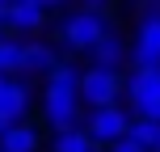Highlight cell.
<instances>
[{
	"label": "cell",
	"mask_w": 160,
	"mask_h": 152,
	"mask_svg": "<svg viewBox=\"0 0 160 152\" xmlns=\"http://www.w3.org/2000/svg\"><path fill=\"white\" fill-rule=\"evenodd\" d=\"M105 34H110L105 13H93V8H80V13H72L63 25H59V38H63L72 51H93Z\"/></svg>",
	"instance_id": "6da1fadb"
},
{
	"label": "cell",
	"mask_w": 160,
	"mask_h": 152,
	"mask_svg": "<svg viewBox=\"0 0 160 152\" xmlns=\"http://www.w3.org/2000/svg\"><path fill=\"white\" fill-rule=\"evenodd\" d=\"M127 102L135 118H156L160 123V68H135L127 80Z\"/></svg>",
	"instance_id": "7a4b0ae2"
},
{
	"label": "cell",
	"mask_w": 160,
	"mask_h": 152,
	"mask_svg": "<svg viewBox=\"0 0 160 152\" xmlns=\"http://www.w3.org/2000/svg\"><path fill=\"white\" fill-rule=\"evenodd\" d=\"M84 131L97 139V144H105V148H110V144H118L122 135H131V114L122 110L118 102H114V106H97V110L88 114Z\"/></svg>",
	"instance_id": "3957f363"
},
{
	"label": "cell",
	"mask_w": 160,
	"mask_h": 152,
	"mask_svg": "<svg viewBox=\"0 0 160 152\" xmlns=\"http://www.w3.org/2000/svg\"><path fill=\"white\" fill-rule=\"evenodd\" d=\"M118 93H127V85L118 80L114 68H93V72H84V80H80V102L93 106V110L97 106H114Z\"/></svg>",
	"instance_id": "277c9868"
},
{
	"label": "cell",
	"mask_w": 160,
	"mask_h": 152,
	"mask_svg": "<svg viewBox=\"0 0 160 152\" xmlns=\"http://www.w3.org/2000/svg\"><path fill=\"white\" fill-rule=\"evenodd\" d=\"M42 114H47L51 127H76L80 118V93L76 89H47V97H42Z\"/></svg>",
	"instance_id": "5b68a950"
},
{
	"label": "cell",
	"mask_w": 160,
	"mask_h": 152,
	"mask_svg": "<svg viewBox=\"0 0 160 152\" xmlns=\"http://www.w3.org/2000/svg\"><path fill=\"white\" fill-rule=\"evenodd\" d=\"M135 68H160V13L139 17V34H135Z\"/></svg>",
	"instance_id": "8992f818"
},
{
	"label": "cell",
	"mask_w": 160,
	"mask_h": 152,
	"mask_svg": "<svg viewBox=\"0 0 160 152\" xmlns=\"http://www.w3.org/2000/svg\"><path fill=\"white\" fill-rule=\"evenodd\" d=\"M42 21H47V4H42V0H13V4H8V30L38 34Z\"/></svg>",
	"instance_id": "52a82bcc"
},
{
	"label": "cell",
	"mask_w": 160,
	"mask_h": 152,
	"mask_svg": "<svg viewBox=\"0 0 160 152\" xmlns=\"http://www.w3.org/2000/svg\"><path fill=\"white\" fill-rule=\"evenodd\" d=\"M55 64H59V55L47 47V42H21V72H25V76H34V72L51 76Z\"/></svg>",
	"instance_id": "ba28073f"
},
{
	"label": "cell",
	"mask_w": 160,
	"mask_h": 152,
	"mask_svg": "<svg viewBox=\"0 0 160 152\" xmlns=\"http://www.w3.org/2000/svg\"><path fill=\"white\" fill-rule=\"evenodd\" d=\"M25 110H30V89H25V80H8L4 97H0V114H8L13 123H21Z\"/></svg>",
	"instance_id": "9c48e42d"
},
{
	"label": "cell",
	"mask_w": 160,
	"mask_h": 152,
	"mask_svg": "<svg viewBox=\"0 0 160 152\" xmlns=\"http://www.w3.org/2000/svg\"><path fill=\"white\" fill-rule=\"evenodd\" d=\"M0 148L4 152H38V131L30 123H13L4 131V139H0Z\"/></svg>",
	"instance_id": "30bf717a"
},
{
	"label": "cell",
	"mask_w": 160,
	"mask_h": 152,
	"mask_svg": "<svg viewBox=\"0 0 160 152\" xmlns=\"http://www.w3.org/2000/svg\"><path fill=\"white\" fill-rule=\"evenodd\" d=\"M97 148H101V144H97L84 127H63L55 135V152H97Z\"/></svg>",
	"instance_id": "8fae6325"
},
{
	"label": "cell",
	"mask_w": 160,
	"mask_h": 152,
	"mask_svg": "<svg viewBox=\"0 0 160 152\" xmlns=\"http://www.w3.org/2000/svg\"><path fill=\"white\" fill-rule=\"evenodd\" d=\"M122 51H127V47H122V38H118V34L110 30V34H105V38L97 42L93 51H88V55L97 59V68H114V64H118V59H122Z\"/></svg>",
	"instance_id": "7c38bea8"
},
{
	"label": "cell",
	"mask_w": 160,
	"mask_h": 152,
	"mask_svg": "<svg viewBox=\"0 0 160 152\" xmlns=\"http://www.w3.org/2000/svg\"><path fill=\"white\" fill-rule=\"evenodd\" d=\"M80 80H84V72H80L76 64H68V59H59L55 72L47 76V89H76L80 93Z\"/></svg>",
	"instance_id": "4fadbf2b"
},
{
	"label": "cell",
	"mask_w": 160,
	"mask_h": 152,
	"mask_svg": "<svg viewBox=\"0 0 160 152\" xmlns=\"http://www.w3.org/2000/svg\"><path fill=\"white\" fill-rule=\"evenodd\" d=\"M8 72H21V42L0 38V76H8Z\"/></svg>",
	"instance_id": "5bb4252c"
},
{
	"label": "cell",
	"mask_w": 160,
	"mask_h": 152,
	"mask_svg": "<svg viewBox=\"0 0 160 152\" xmlns=\"http://www.w3.org/2000/svg\"><path fill=\"white\" fill-rule=\"evenodd\" d=\"M156 131H160L156 118H131V135H135L148 152H152V144H156Z\"/></svg>",
	"instance_id": "9a60e30c"
},
{
	"label": "cell",
	"mask_w": 160,
	"mask_h": 152,
	"mask_svg": "<svg viewBox=\"0 0 160 152\" xmlns=\"http://www.w3.org/2000/svg\"><path fill=\"white\" fill-rule=\"evenodd\" d=\"M110 152H148V148H143V144H139V139H135V135H122V139H118V144H110Z\"/></svg>",
	"instance_id": "2e32d148"
},
{
	"label": "cell",
	"mask_w": 160,
	"mask_h": 152,
	"mask_svg": "<svg viewBox=\"0 0 160 152\" xmlns=\"http://www.w3.org/2000/svg\"><path fill=\"white\" fill-rule=\"evenodd\" d=\"M84 8H93V13H105V0H84Z\"/></svg>",
	"instance_id": "e0dca14e"
},
{
	"label": "cell",
	"mask_w": 160,
	"mask_h": 152,
	"mask_svg": "<svg viewBox=\"0 0 160 152\" xmlns=\"http://www.w3.org/2000/svg\"><path fill=\"white\" fill-rule=\"evenodd\" d=\"M13 127V118H8V114H0V139H4V131Z\"/></svg>",
	"instance_id": "ac0fdd59"
},
{
	"label": "cell",
	"mask_w": 160,
	"mask_h": 152,
	"mask_svg": "<svg viewBox=\"0 0 160 152\" xmlns=\"http://www.w3.org/2000/svg\"><path fill=\"white\" fill-rule=\"evenodd\" d=\"M0 30H8V4H0Z\"/></svg>",
	"instance_id": "d6986e66"
},
{
	"label": "cell",
	"mask_w": 160,
	"mask_h": 152,
	"mask_svg": "<svg viewBox=\"0 0 160 152\" xmlns=\"http://www.w3.org/2000/svg\"><path fill=\"white\" fill-rule=\"evenodd\" d=\"M143 13H160V0H143Z\"/></svg>",
	"instance_id": "ffe728a7"
},
{
	"label": "cell",
	"mask_w": 160,
	"mask_h": 152,
	"mask_svg": "<svg viewBox=\"0 0 160 152\" xmlns=\"http://www.w3.org/2000/svg\"><path fill=\"white\" fill-rule=\"evenodd\" d=\"M42 4H47V8H59V4H63V0H42Z\"/></svg>",
	"instance_id": "44dd1931"
},
{
	"label": "cell",
	"mask_w": 160,
	"mask_h": 152,
	"mask_svg": "<svg viewBox=\"0 0 160 152\" xmlns=\"http://www.w3.org/2000/svg\"><path fill=\"white\" fill-rule=\"evenodd\" d=\"M4 85H8V76H0V97H4Z\"/></svg>",
	"instance_id": "7402d4cb"
},
{
	"label": "cell",
	"mask_w": 160,
	"mask_h": 152,
	"mask_svg": "<svg viewBox=\"0 0 160 152\" xmlns=\"http://www.w3.org/2000/svg\"><path fill=\"white\" fill-rule=\"evenodd\" d=\"M152 152H160V131H156V144H152Z\"/></svg>",
	"instance_id": "603a6c76"
},
{
	"label": "cell",
	"mask_w": 160,
	"mask_h": 152,
	"mask_svg": "<svg viewBox=\"0 0 160 152\" xmlns=\"http://www.w3.org/2000/svg\"><path fill=\"white\" fill-rule=\"evenodd\" d=\"M0 4H13V0H0Z\"/></svg>",
	"instance_id": "cb8c5ba5"
},
{
	"label": "cell",
	"mask_w": 160,
	"mask_h": 152,
	"mask_svg": "<svg viewBox=\"0 0 160 152\" xmlns=\"http://www.w3.org/2000/svg\"><path fill=\"white\" fill-rule=\"evenodd\" d=\"M0 152H4V148H0Z\"/></svg>",
	"instance_id": "d4e9b609"
}]
</instances>
